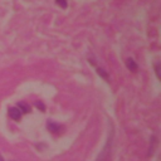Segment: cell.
<instances>
[{"mask_svg":"<svg viewBox=\"0 0 161 161\" xmlns=\"http://www.w3.org/2000/svg\"><path fill=\"white\" fill-rule=\"evenodd\" d=\"M111 145H112V138H108L104 148L101 151L97 161H111Z\"/></svg>","mask_w":161,"mask_h":161,"instance_id":"cell-1","label":"cell"},{"mask_svg":"<svg viewBox=\"0 0 161 161\" xmlns=\"http://www.w3.org/2000/svg\"><path fill=\"white\" fill-rule=\"evenodd\" d=\"M47 128H48L52 133L58 135V133H60V132H62L63 126H62V125H59V123H57V122H54V121L48 119V122H47Z\"/></svg>","mask_w":161,"mask_h":161,"instance_id":"cell-2","label":"cell"},{"mask_svg":"<svg viewBox=\"0 0 161 161\" xmlns=\"http://www.w3.org/2000/svg\"><path fill=\"white\" fill-rule=\"evenodd\" d=\"M9 116H10L11 119H14V121H19V119L21 118L23 113L20 112V109H19L18 107H10V108H9Z\"/></svg>","mask_w":161,"mask_h":161,"instance_id":"cell-3","label":"cell"},{"mask_svg":"<svg viewBox=\"0 0 161 161\" xmlns=\"http://www.w3.org/2000/svg\"><path fill=\"white\" fill-rule=\"evenodd\" d=\"M126 67H127V69L131 70V72H137V69H138L137 63H136L132 58H127V59H126Z\"/></svg>","mask_w":161,"mask_h":161,"instance_id":"cell-4","label":"cell"},{"mask_svg":"<svg viewBox=\"0 0 161 161\" xmlns=\"http://www.w3.org/2000/svg\"><path fill=\"white\" fill-rule=\"evenodd\" d=\"M16 107L20 109L21 113H28V112H30V106H29L28 103H25V102H19Z\"/></svg>","mask_w":161,"mask_h":161,"instance_id":"cell-5","label":"cell"},{"mask_svg":"<svg viewBox=\"0 0 161 161\" xmlns=\"http://www.w3.org/2000/svg\"><path fill=\"white\" fill-rule=\"evenodd\" d=\"M97 73H98L102 78H104L106 80H108V79H109V78H108V73H106V72H104V69H102V68H97Z\"/></svg>","mask_w":161,"mask_h":161,"instance_id":"cell-6","label":"cell"},{"mask_svg":"<svg viewBox=\"0 0 161 161\" xmlns=\"http://www.w3.org/2000/svg\"><path fill=\"white\" fill-rule=\"evenodd\" d=\"M55 3H57L62 9H67V6H68L67 0H55Z\"/></svg>","mask_w":161,"mask_h":161,"instance_id":"cell-7","label":"cell"},{"mask_svg":"<svg viewBox=\"0 0 161 161\" xmlns=\"http://www.w3.org/2000/svg\"><path fill=\"white\" fill-rule=\"evenodd\" d=\"M155 70H156V74H157V78L160 79L161 78V75H160V63L157 62L156 64H155Z\"/></svg>","mask_w":161,"mask_h":161,"instance_id":"cell-8","label":"cell"},{"mask_svg":"<svg viewBox=\"0 0 161 161\" xmlns=\"http://www.w3.org/2000/svg\"><path fill=\"white\" fill-rule=\"evenodd\" d=\"M35 106H36V107H38L39 109H42L43 112L45 111V106H44V104H43L42 102H35Z\"/></svg>","mask_w":161,"mask_h":161,"instance_id":"cell-9","label":"cell"},{"mask_svg":"<svg viewBox=\"0 0 161 161\" xmlns=\"http://www.w3.org/2000/svg\"><path fill=\"white\" fill-rule=\"evenodd\" d=\"M0 161H4V157H3L1 155H0Z\"/></svg>","mask_w":161,"mask_h":161,"instance_id":"cell-10","label":"cell"}]
</instances>
